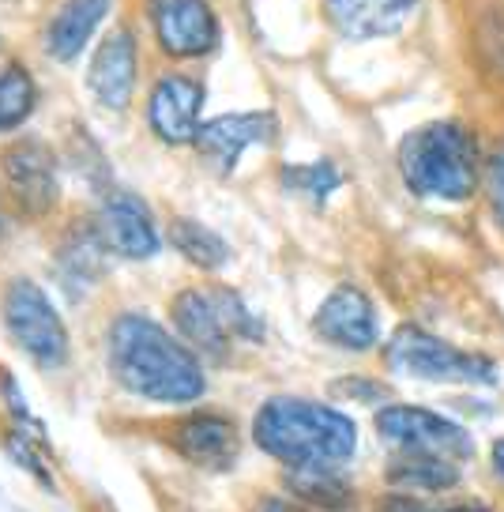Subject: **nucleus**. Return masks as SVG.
<instances>
[{
	"label": "nucleus",
	"instance_id": "nucleus-22",
	"mask_svg": "<svg viewBox=\"0 0 504 512\" xmlns=\"http://www.w3.org/2000/svg\"><path fill=\"white\" fill-rule=\"evenodd\" d=\"M290 486L301 497V505H309V509L339 512L350 501V490L335 479V471H294Z\"/></svg>",
	"mask_w": 504,
	"mask_h": 512
},
{
	"label": "nucleus",
	"instance_id": "nucleus-23",
	"mask_svg": "<svg viewBox=\"0 0 504 512\" xmlns=\"http://www.w3.org/2000/svg\"><path fill=\"white\" fill-rule=\"evenodd\" d=\"M283 185H286V189L301 192V196H309L313 204H324L331 192L343 185V174H339L328 159L294 162V166H286V170H283Z\"/></svg>",
	"mask_w": 504,
	"mask_h": 512
},
{
	"label": "nucleus",
	"instance_id": "nucleus-8",
	"mask_svg": "<svg viewBox=\"0 0 504 512\" xmlns=\"http://www.w3.org/2000/svg\"><path fill=\"white\" fill-rule=\"evenodd\" d=\"M4 181L27 215H49L61 200L57 155L42 140H19L4 151Z\"/></svg>",
	"mask_w": 504,
	"mask_h": 512
},
{
	"label": "nucleus",
	"instance_id": "nucleus-20",
	"mask_svg": "<svg viewBox=\"0 0 504 512\" xmlns=\"http://www.w3.org/2000/svg\"><path fill=\"white\" fill-rule=\"evenodd\" d=\"M170 245L185 256L189 264L204 268V272H219L230 260V245L211 230V226L196 223V219H174L170 223Z\"/></svg>",
	"mask_w": 504,
	"mask_h": 512
},
{
	"label": "nucleus",
	"instance_id": "nucleus-6",
	"mask_svg": "<svg viewBox=\"0 0 504 512\" xmlns=\"http://www.w3.org/2000/svg\"><path fill=\"white\" fill-rule=\"evenodd\" d=\"M377 433L399 452H426V456H441L452 464H463L474 456L471 433L426 407H407V403L384 407L377 415Z\"/></svg>",
	"mask_w": 504,
	"mask_h": 512
},
{
	"label": "nucleus",
	"instance_id": "nucleus-12",
	"mask_svg": "<svg viewBox=\"0 0 504 512\" xmlns=\"http://www.w3.org/2000/svg\"><path fill=\"white\" fill-rule=\"evenodd\" d=\"M98 226H102V238L110 245V253L125 256V260H151L162 245L155 219H151V211L136 192H106L102 211H98Z\"/></svg>",
	"mask_w": 504,
	"mask_h": 512
},
{
	"label": "nucleus",
	"instance_id": "nucleus-3",
	"mask_svg": "<svg viewBox=\"0 0 504 512\" xmlns=\"http://www.w3.org/2000/svg\"><path fill=\"white\" fill-rule=\"evenodd\" d=\"M478 140L459 121H429L403 136L399 174L410 192L426 200L463 204L478 189Z\"/></svg>",
	"mask_w": 504,
	"mask_h": 512
},
{
	"label": "nucleus",
	"instance_id": "nucleus-5",
	"mask_svg": "<svg viewBox=\"0 0 504 512\" xmlns=\"http://www.w3.org/2000/svg\"><path fill=\"white\" fill-rule=\"evenodd\" d=\"M4 324H8L12 339L19 343V351L34 358L38 366L57 369L68 358V332H64L61 313H57V305L49 302L46 290L31 283V279L8 283Z\"/></svg>",
	"mask_w": 504,
	"mask_h": 512
},
{
	"label": "nucleus",
	"instance_id": "nucleus-16",
	"mask_svg": "<svg viewBox=\"0 0 504 512\" xmlns=\"http://www.w3.org/2000/svg\"><path fill=\"white\" fill-rule=\"evenodd\" d=\"M106 256H110V245L102 238L98 219L72 226L68 238L61 241V249H57V279H61L64 294L83 298L106 272Z\"/></svg>",
	"mask_w": 504,
	"mask_h": 512
},
{
	"label": "nucleus",
	"instance_id": "nucleus-7",
	"mask_svg": "<svg viewBox=\"0 0 504 512\" xmlns=\"http://www.w3.org/2000/svg\"><path fill=\"white\" fill-rule=\"evenodd\" d=\"M147 19L158 49L174 61L207 57L222 42L219 16L207 0H147Z\"/></svg>",
	"mask_w": 504,
	"mask_h": 512
},
{
	"label": "nucleus",
	"instance_id": "nucleus-19",
	"mask_svg": "<svg viewBox=\"0 0 504 512\" xmlns=\"http://www.w3.org/2000/svg\"><path fill=\"white\" fill-rule=\"evenodd\" d=\"M388 482L399 490L437 494V490H452L459 482V464L441 460V456H426V452H399L388 464Z\"/></svg>",
	"mask_w": 504,
	"mask_h": 512
},
{
	"label": "nucleus",
	"instance_id": "nucleus-14",
	"mask_svg": "<svg viewBox=\"0 0 504 512\" xmlns=\"http://www.w3.org/2000/svg\"><path fill=\"white\" fill-rule=\"evenodd\" d=\"M422 0H324V16L350 42H373L399 34Z\"/></svg>",
	"mask_w": 504,
	"mask_h": 512
},
{
	"label": "nucleus",
	"instance_id": "nucleus-15",
	"mask_svg": "<svg viewBox=\"0 0 504 512\" xmlns=\"http://www.w3.org/2000/svg\"><path fill=\"white\" fill-rule=\"evenodd\" d=\"M174 324L181 339L196 347V351L211 354V358H226L230 343H234V328L226 320V309L219 302V290H181L174 298Z\"/></svg>",
	"mask_w": 504,
	"mask_h": 512
},
{
	"label": "nucleus",
	"instance_id": "nucleus-2",
	"mask_svg": "<svg viewBox=\"0 0 504 512\" xmlns=\"http://www.w3.org/2000/svg\"><path fill=\"white\" fill-rule=\"evenodd\" d=\"M256 445L294 471H339L358 448V430L343 411L298 396H275L256 415Z\"/></svg>",
	"mask_w": 504,
	"mask_h": 512
},
{
	"label": "nucleus",
	"instance_id": "nucleus-10",
	"mask_svg": "<svg viewBox=\"0 0 504 512\" xmlns=\"http://www.w3.org/2000/svg\"><path fill=\"white\" fill-rule=\"evenodd\" d=\"M316 336L331 343V347H343V351H369L373 343L380 339V320L377 309L369 302V294L358 287H335L320 302L313 317Z\"/></svg>",
	"mask_w": 504,
	"mask_h": 512
},
{
	"label": "nucleus",
	"instance_id": "nucleus-18",
	"mask_svg": "<svg viewBox=\"0 0 504 512\" xmlns=\"http://www.w3.org/2000/svg\"><path fill=\"white\" fill-rule=\"evenodd\" d=\"M113 0H64L46 27V53L57 64H72L91 46L102 19L110 16Z\"/></svg>",
	"mask_w": 504,
	"mask_h": 512
},
{
	"label": "nucleus",
	"instance_id": "nucleus-4",
	"mask_svg": "<svg viewBox=\"0 0 504 512\" xmlns=\"http://www.w3.org/2000/svg\"><path fill=\"white\" fill-rule=\"evenodd\" d=\"M384 358L395 373H407V377H418V381H433V384H493L497 381V366L489 362L486 354H471L459 351L444 339L429 336L414 324H403L388 347H384Z\"/></svg>",
	"mask_w": 504,
	"mask_h": 512
},
{
	"label": "nucleus",
	"instance_id": "nucleus-26",
	"mask_svg": "<svg viewBox=\"0 0 504 512\" xmlns=\"http://www.w3.org/2000/svg\"><path fill=\"white\" fill-rule=\"evenodd\" d=\"M256 512H324V509H309V505H294V501H283V497H264Z\"/></svg>",
	"mask_w": 504,
	"mask_h": 512
},
{
	"label": "nucleus",
	"instance_id": "nucleus-24",
	"mask_svg": "<svg viewBox=\"0 0 504 512\" xmlns=\"http://www.w3.org/2000/svg\"><path fill=\"white\" fill-rule=\"evenodd\" d=\"M4 448H8V456H12V460H16L19 467H27L34 479L53 490V475H49L46 460L38 456V445H34V441H27V437H23V433L16 430V433H8V437H4Z\"/></svg>",
	"mask_w": 504,
	"mask_h": 512
},
{
	"label": "nucleus",
	"instance_id": "nucleus-28",
	"mask_svg": "<svg viewBox=\"0 0 504 512\" xmlns=\"http://www.w3.org/2000/svg\"><path fill=\"white\" fill-rule=\"evenodd\" d=\"M441 512H489L482 505H459V509H441Z\"/></svg>",
	"mask_w": 504,
	"mask_h": 512
},
{
	"label": "nucleus",
	"instance_id": "nucleus-29",
	"mask_svg": "<svg viewBox=\"0 0 504 512\" xmlns=\"http://www.w3.org/2000/svg\"><path fill=\"white\" fill-rule=\"evenodd\" d=\"M0 234H4V219H0Z\"/></svg>",
	"mask_w": 504,
	"mask_h": 512
},
{
	"label": "nucleus",
	"instance_id": "nucleus-13",
	"mask_svg": "<svg viewBox=\"0 0 504 512\" xmlns=\"http://www.w3.org/2000/svg\"><path fill=\"white\" fill-rule=\"evenodd\" d=\"M275 136V117L264 110L256 113H222L215 121H204L200 125V136H196V151L200 159L219 170V174H230L237 166V159L256 144H268Z\"/></svg>",
	"mask_w": 504,
	"mask_h": 512
},
{
	"label": "nucleus",
	"instance_id": "nucleus-25",
	"mask_svg": "<svg viewBox=\"0 0 504 512\" xmlns=\"http://www.w3.org/2000/svg\"><path fill=\"white\" fill-rule=\"evenodd\" d=\"M486 192H489V204H493L497 223L504 226V144L493 147V155H489V162H486Z\"/></svg>",
	"mask_w": 504,
	"mask_h": 512
},
{
	"label": "nucleus",
	"instance_id": "nucleus-9",
	"mask_svg": "<svg viewBox=\"0 0 504 512\" xmlns=\"http://www.w3.org/2000/svg\"><path fill=\"white\" fill-rule=\"evenodd\" d=\"M204 83L185 72H166L151 87L147 98V121L151 132L166 144H196L200 136V113H204Z\"/></svg>",
	"mask_w": 504,
	"mask_h": 512
},
{
	"label": "nucleus",
	"instance_id": "nucleus-27",
	"mask_svg": "<svg viewBox=\"0 0 504 512\" xmlns=\"http://www.w3.org/2000/svg\"><path fill=\"white\" fill-rule=\"evenodd\" d=\"M493 471L504 479V441H497V445H493Z\"/></svg>",
	"mask_w": 504,
	"mask_h": 512
},
{
	"label": "nucleus",
	"instance_id": "nucleus-21",
	"mask_svg": "<svg viewBox=\"0 0 504 512\" xmlns=\"http://www.w3.org/2000/svg\"><path fill=\"white\" fill-rule=\"evenodd\" d=\"M34 102H38V87L31 72L16 61L4 64L0 68V132L23 125L34 113Z\"/></svg>",
	"mask_w": 504,
	"mask_h": 512
},
{
	"label": "nucleus",
	"instance_id": "nucleus-1",
	"mask_svg": "<svg viewBox=\"0 0 504 512\" xmlns=\"http://www.w3.org/2000/svg\"><path fill=\"white\" fill-rule=\"evenodd\" d=\"M110 366L143 400L189 403L204 396V369L189 343L143 313H121L110 328Z\"/></svg>",
	"mask_w": 504,
	"mask_h": 512
},
{
	"label": "nucleus",
	"instance_id": "nucleus-11",
	"mask_svg": "<svg viewBox=\"0 0 504 512\" xmlns=\"http://www.w3.org/2000/svg\"><path fill=\"white\" fill-rule=\"evenodd\" d=\"M136 76H140V46L132 27H113L95 46L91 68H87V87L106 110H125L136 95Z\"/></svg>",
	"mask_w": 504,
	"mask_h": 512
},
{
	"label": "nucleus",
	"instance_id": "nucleus-17",
	"mask_svg": "<svg viewBox=\"0 0 504 512\" xmlns=\"http://www.w3.org/2000/svg\"><path fill=\"white\" fill-rule=\"evenodd\" d=\"M174 445L185 460L207 467V471H226L237 460V430L234 422L222 415H192L177 422Z\"/></svg>",
	"mask_w": 504,
	"mask_h": 512
}]
</instances>
